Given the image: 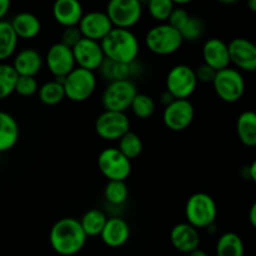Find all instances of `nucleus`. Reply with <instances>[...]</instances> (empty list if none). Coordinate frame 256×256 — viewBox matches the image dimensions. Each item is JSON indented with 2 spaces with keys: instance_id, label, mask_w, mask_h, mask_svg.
I'll list each match as a JSON object with an SVG mask.
<instances>
[{
  "instance_id": "obj_39",
  "label": "nucleus",
  "mask_w": 256,
  "mask_h": 256,
  "mask_svg": "<svg viewBox=\"0 0 256 256\" xmlns=\"http://www.w3.org/2000/svg\"><path fill=\"white\" fill-rule=\"evenodd\" d=\"M215 72H216V70H214L212 66L204 64V62L195 69L198 82H205V84H212V80H214Z\"/></svg>"
},
{
  "instance_id": "obj_14",
  "label": "nucleus",
  "mask_w": 256,
  "mask_h": 256,
  "mask_svg": "<svg viewBox=\"0 0 256 256\" xmlns=\"http://www.w3.org/2000/svg\"><path fill=\"white\" fill-rule=\"evenodd\" d=\"M74 55L75 65L82 69L96 72L105 59L100 42L82 38L72 48Z\"/></svg>"
},
{
  "instance_id": "obj_33",
  "label": "nucleus",
  "mask_w": 256,
  "mask_h": 256,
  "mask_svg": "<svg viewBox=\"0 0 256 256\" xmlns=\"http://www.w3.org/2000/svg\"><path fill=\"white\" fill-rule=\"evenodd\" d=\"M129 109L132 110V112L138 119L145 120L154 115L155 110H156V104H155L154 99L152 96L138 92L134 99H132Z\"/></svg>"
},
{
  "instance_id": "obj_7",
  "label": "nucleus",
  "mask_w": 256,
  "mask_h": 256,
  "mask_svg": "<svg viewBox=\"0 0 256 256\" xmlns=\"http://www.w3.org/2000/svg\"><path fill=\"white\" fill-rule=\"evenodd\" d=\"M136 94V85L132 79L112 80V82H109L102 92V106L105 110L126 112Z\"/></svg>"
},
{
  "instance_id": "obj_24",
  "label": "nucleus",
  "mask_w": 256,
  "mask_h": 256,
  "mask_svg": "<svg viewBox=\"0 0 256 256\" xmlns=\"http://www.w3.org/2000/svg\"><path fill=\"white\" fill-rule=\"evenodd\" d=\"M236 132L242 145L254 148L256 145V114L252 110L242 112L236 122Z\"/></svg>"
},
{
  "instance_id": "obj_6",
  "label": "nucleus",
  "mask_w": 256,
  "mask_h": 256,
  "mask_svg": "<svg viewBox=\"0 0 256 256\" xmlns=\"http://www.w3.org/2000/svg\"><path fill=\"white\" fill-rule=\"evenodd\" d=\"M212 84L218 98L229 104L239 102L245 92V79L242 72L235 68L218 70Z\"/></svg>"
},
{
  "instance_id": "obj_25",
  "label": "nucleus",
  "mask_w": 256,
  "mask_h": 256,
  "mask_svg": "<svg viewBox=\"0 0 256 256\" xmlns=\"http://www.w3.org/2000/svg\"><path fill=\"white\" fill-rule=\"evenodd\" d=\"M19 38L8 20H0V62H6L16 52Z\"/></svg>"
},
{
  "instance_id": "obj_2",
  "label": "nucleus",
  "mask_w": 256,
  "mask_h": 256,
  "mask_svg": "<svg viewBox=\"0 0 256 256\" xmlns=\"http://www.w3.org/2000/svg\"><path fill=\"white\" fill-rule=\"evenodd\" d=\"M105 58L124 64H132L138 60L140 42L132 29L112 28L109 34L100 40Z\"/></svg>"
},
{
  "instance_id": "obj_11",
  "label": "nucleus",
  "mask_w": 256,
  "mask_h": 256,
  "mask_svg": "<svg viewBox=\"0 0 256 256\" xmlns=\"http://www.w3.org/2000/svg\"><path fill=\"white\" fill-rule=\"evenodd\" d=\"M130 130V119L126 112L104 110L95 122V132L105 142H118Z\"/></svg>"
},
{
  "instance_id": "obj_20",
  "label": "nucleus",
  "mask_w": 256,
  "mask_h": 256,
  "mask_svg": "<svg viewBox=\"0 0 256 256\" xmlns=\"http://www.w3.org/2000/svg\"><path fill=\"white\" fill-rule=\"evenodd\" d=\"M52 12L58 24L68 28L79 24L84 10L80 0H55Z\"/></svg>"
},
{
  "instance_id": "obj_1",
  "label": "nucleus",
  "mask_w": 256,
  "mask_h": 256,
  "mask_svg": "<svg viewBox=\"0 0 256 256\" xmlns=\"http://www.w3.org/2000/svg\"><path fill=\"white\" fill-rule=\"evenodd\" d=\"M85 235L79 220L74 218H62L52 226L49 242L52 249L60 256L79 254L86 244Z\"/></svg>"
},
{
  "instance_id": "obj_48",
  "label": "nucleus",
  "mask_w": 256,
  "mask_h": 256,
  "mask_svg": "<svg viewBox=\"0 0 256 256\" xmlns=\"http://www.w3.org/2000/svg\"><path fill=\"white\" fill-rule=\"evenodd\" d=\"M140 2H142V4H146L148 2H149V0H139Z\"/></svg>"
},
{
  "instance_id": "obj_35",
  "label": "nucleus",
  "mask_w": 256,
  "mask_h": 256,
  "mask_svg": "<svg viewBox=\"0 0 256 256\" xmlns=\"http://www.w3.org/2000/svg\"><path fill=\"white\" fill-rule=\"evenodd\" d=\"M204 22L196 16H192L188 19L184 26L179 30L184 42H196L204 35Z\"/></svg>"
},
{
  "instance_id": "obj_47",
  "label": "nucleus",
  "mask_w": 256,
  "mask_h": 256,
  "mask_svg": "<svg viewBox=\"0 0 256 256\" xmlns=\"http://www.w3.org/2000/svg\"><path fill=\"white\" fill-rule=\"evenodd\" d=\"M219 2H222V4L224 5H232V4H235L236 2H239V0H218Z\"/></svg>"
},
{
  "instance_id": "obj_18",
  "label": "nucleus",
  "mask_w": 256,
  "mask_h": 256,
  "mask_svg": "<svg viewBox=\"0 0 256 256\" xmlns=\"http://www.w3.org/2000/svg\"><path fill=\"white\" fill-rule=\"evenodd\" d=\"M170 242L179 252L189 254L200 245L199 230L189 222L176 224L170 232Z\"/></svg>"
},
{
  "instance_id": "obj_12",
  "label": "nucleus",
  "mask_w": 256,
  "mask_h": 256,
  "mask_svg": "<svg viewBox=\"0 0 256 256\" xmlns=\"http://www.w3.org/2000/svg\"><path fill=\"white\" fill-rule=\"evenodd\" d=\"M195 118L194 105L189 99H174L164 106L162 122L172 132H184Z\"/></svg>"
},
{
  "instance_id": "obj_9",
  "label": "nucleus",
  "mask_w": 256,
  "mask_h": 256,
  "mask_svg": "<svg viewBox=\"0 0 256 256\" xmlns=\"http://www.w3.org/2000/svg\"><path fill=\"white\" fill-rule=\"evenodd\" d=\"M98 168L108 180H125L132 172V160L128 159L118 148L110 146L98 156Z\"/></svg>"
},
{
  "instance_id": "obj_15",
  "label": "nucleus",
  "mask_w": 256,
  "mask_h": 256,
  "mask_svg": "<svg viewBox=\"0 0 256 256\" xmlns=\"http://www.w3.org/2000/svg\"><path fill=\"white\" fill-rule=\"evenodd\" d=\"M230 64L240 72H252L256 70V46L245 38H235L228 44Z\"/></svg>"
},
{
  "instance_id": "obj_29",
  "label": "nucleus",
  "mask_w": 256,
  "mask_h": 256,
  "mask_svg": "<svg viewBox=\"0 0 256 256\" xmlns=\"http://www.w3.org/2000/svg\"><path fill=\"white\" fill-rule=\"evenodd\" d=\"M129 196V189H128L125 182L122 180H108L104 189V198L108 205L112 208H122L126 202Z\"/></svg>"
},
{
  "instance_id": "obj_34",
  "label": "nucleus",
  "mask_w": 256,
  "mask_h": 256,
  "mask_svg": "<svg viewBox=\"0 0 256 256\" xmlns=\"http://www.w3.org/2000/svg\"><path fill=\"white\" fill-rule=\"evenodd\" d=\"M149 15L158 22H166L170 12L175 8L172 0H149L146 2Z\"/></svg>"
},
{
  "instance_id": "obj_17",
  "label": "nucleus",
  "mask_w": 256,
  "mask_h": 256,
  "mask_svg": "<svg viewBox=\"0 0 256 256\" xmlns=\"http://www.w3.org/2000/svg\"><path fill=\"white\" fill-rule=\"evenodd\" d=\"M99 236L106 246L118 249V248L124 246L129 240L130 226L126 220L115 215V216L108 218Z\"/></svg>"
},
{
  "instance_id": "obj_30",
  "label": "nucleus",
  "mask_w": 256,
  "mask_h": 256,
  "mask_svg": "<svg viewBox=\"0 0 256 256\" xmlns=\"http://www.w3.org/2000/svg\"><path fill=\"white\" fill-rule=\"evenodd\" d=\"M36 94L39 96L40 102L44 105H49V106L58 105L65 99L62 82L56 79L44 82L42 86L39 85V89H38Z\"/></svg>"
},
{
  "instance_id": "obj_43",
  "label": "nucleus",
  "mask_w": 256,
  "mask_h": 256,
  "mask_svg": "<svg viewBox=\"0 0 256 256\" xmlns=\"http://www.w3.org/2000/svg\"><path fill=\"white\" fill-rule=\"evenodd\" d=\"M172 100H174V98L172 96V94H170V92H164L162 94V96H160V102H162V104L164 105H168L169 104V102H172Z\"/></svg>"
},
{
  "instance_id": "obj_3",
  "label": "nucleus",
  "mask_w": 256,
  "mask_h": 256,
  "mask_svg": "<svg viewBox=\"0 0 256 256\" xmlns=\"http://www.w3.org/2000/svg\"><path fill=\"white\" fill-rule=\"evenodd\" d=\"M182 34L168 22H159L148 30L145 35V45L148 50L159 56L172 55L182 48Z\"/></svg>"
},
{
  "instance_id": "obj_44",
  "label": "nucleus",
  "mask_w": 256,
  "mask_h": 256,
  "mask_svg": "<svg viewBox=\"0 0 256 256\" xmlns=\"http://www.w3.org/2000/svg\"><path fill=\"white\" fill-rule=\"evenodd\" d=\"M188 255H189V256H209V255H208L206 252L199 249V248H198V249H195V250H192V252H189Z\"/></svg>"
},
{
  "instance_id": "obj_8",
  "label": "nucleus",
  "mask_w": 256,
  "mask_h": 256,
  "mask_svg": "<svg viewBox=\"0 0 256 256\" xmlns=\"http://www.w3.org/2000/svg\"><path fill=\"white\" fill-rule=\"evenodd\" d=\"M198 82L195 69L186 64H178L166 75V92L174 99H189L196 90Z\"/></svg>"
},
{
  "instance_id": "obj_4",
  "label": "nucleus",
  "mask_w": 256,
  "mask_h": 256,
  "mask_svg": "<svg viewBox=\"0 0 256 256\" xmlns=\"http://www.w3.org/2000/svg\"><path fill=\"white\" fill-rule=\"evenodd\" d=\"M185 216L186 222L198 230L206 229L216 220V202L206 192H195L188 199L185 205Z\"/></svg>"
},
{
  "instance_id": "obj_31",
  "label": "nucleus",
  "mask_w": 256,
  "mask_h": 256,
  "mask_svg": "<svg viewBox=\"0 0 256 256\" xmlns=\"http://www.w3.org/2000/svg\"><path fill=\"white\" fill-rule=\"evenodd\" d=\"M118 149L125 155L129 160H134L139 158L142 152V142L140 136L132 130L125 132L119 140H118Z\"/></svg>"
},
{
  "instance_id": "obj_36",
  "label": "nucleus",
  "mask_w": 256,
  "mask_h": 256,
  "mask_svg": "<svg viewBox=\"0 0 256 256\" xmlns=\"http://www.w3.org/2000/svg\"><path fill=\"white\" fill-rule=\"evenodd\" d=\"M38 89H39V82H38L36 78L30 76V75H19L16 79V84H15L14 92H16L20 96L29 98L36 94Z\"/></svg>"
},
{
  "instance_id": "obj_10",
  "label": "nucleus",
  "mask_w": 256,
  "mask_h": 256,
  "mask_svg": "<svg viewBox=\"0 0 256 256\" xmlns=\"http://www.w3.org/2000/svg\"><path fill=\"white\" fill-rule=\"evenodd\" d=\"M106 15L115 28L132 29L142 16V4L139 0H109Z\"/></svg>"
},
{
  "instance_id": "obj_42",
  "label": "nucleus",
  "mask_w": 256,
  "mask_h": 256,
  "mask_svg": "<svg viewBox=\"0 0 256 256\" xmlns=\"http://www.w3.org/2000/svg\"><path fill=\"white\" fill-rule=\"evenodd\" d=\"M249 222L252 228L256 226V204H252L249 212Z\"/></svg>"
},
{
  "instance_id": "obj_13",
  "label": "nucleus",
  "mask_w": 256,
  "mask_h": 256,
  "mask_svg": "<svg viewBox=\"0 0 256 256\" xmlns=\"http://www.w3.org/2000/svg\"><path fill=\"white\" fill-rule=\"evenodd\" d=\"M45 62H46V68L50 74L62 82L64 76H66L76 66L72 48L66 46L60 42H55L48 49Z\"/></svg>"
},
{
  "instance_id": "obj_19",
  "label": "nucleus",
  "mask_w": 256,
  "mask_h": 256,
  "mask_svg": "<svg viewBox=\"0 0 256 256\" xmlns=\"http://www.w3.org/2000/svg\"><path fill=\"white\" fill-rule=\"evenodd\" d=\"M204 64L212 66L214 70H222L230 66L228 44L219 38H210L202 45V50Z\"/></svg>"
},
{
  "instance_id": "obj_22",
  "label": "nucleus",
  "mask_w": 256,
  "mask_h": 256,
  "mask_svg": "<svg viewBox=\"0 0 256 256\" xmlns=\"http://www.w3.org/2000/svg\"><path fill=\"white\" fill-rule=\"evenodd\" d=\"M15 34L19 39L32 40L42 32V22L35 14L29 12H22L15 15L10 22Z\"/></svg>"
},
{
  "instance_id": "obj_27",
  "label": "nucleus",
  "mask_w": 256,
  "mask_h": 256,
  "mask_svg": "<svg viewBox=\"0 0 256 256\" xmlns=\"http://www.w3.org/2000/svg\"><path fill=\"white\" fill-rule=\"evenodd\" d=\"M244 242L235 232H225L218 239L216 256H244Z\"/></svg>"
},
{
  "instance_id": "obj_38",
  "label": "nucleus",
  "mask_w": 256,
  "mask_h": 256,
  "mask_svg": "<svg viewBox=\"0 0 256 256\" xmlns=\"http://www.w3.org/2000/svg\"><path fill=\"white\" fill-rule=\"evenodd\" d=\"M82 32H80L78 25H75V26H68V28H64V30H62L60 42L65 44L66 46L72 48L80 39H82Z\"/></svg>"
},
{
  "instance_id": "obj_46",
  "label": "nucleus",
  "mask_w": 256,
  "mask_h": 256,
  "mask_svg": "<svg viewBox=\"0 0 256 256\" xmlns=\"http://www.w3.org/2000/svg\"><path fill=\"white\" fill-rule=\"evenodd\" d=\"M246 4H248V8H249L252 12H256V0H248Z\"/></svg>"
},
{
  "instance_id": "obj_26",
  "label": "nucleus",
  "mask_w": 256,
  "mask_h": 256,
  "mask_svg": "<svg viewBox=\"0 0 256 256\" xmlns=\"http://www.w3.org/2000/svg\"><path fill=\"white\" fill-rule=\"evenodd\" d=\"M99 72L104 79L112 82V80L130 79L135 74V68L134 62L124 64V62H118L105 58L102 64L100 65Z\"/></svg>"
},
{
  "instance_id": "obj_5",
  "label": "nucleus",
  "mask_w": 256,
  "mask_h": 256,
  "mask_svg": "<svg viewBox=\"0 0 256 256\" xmlns=\"http://www.w3.org/2000/svg\"><path fill=\"white\" fill-rule=\"evenodd\" d=\"M96 85L98 80L95 72L79 66H75L62 79L65 98L74 102H82L90 99L96 90Z\"/></svg>"
},
{
  "instance_id": "obj_23",
  "label": "nucleus",
  "mask_w": 256,
  "mask_h": 256,
  "mask_svg": "<svg viewBox=\"0 0 256 256\" xmlns=\"http://www.w3.org/2000/svg\"><path fill=\"white\" fill-rule=\"evenodd\" d=\"M19 124L12 114L0 110V152H9L19 140Z\"/></svg>"
},
{
  "instance_id": "obj_41",
  "label": "nucleus",
  "mask_w": 256,
  "mask_h": 256,
  "mask_svg": "<svg viewBox=\"0 0 256 256\" xmlns=\"http://www.w3.org/2000/svg\"><path fill=\"white\" fill-rule=\"evenodd\" d=\"M248 170V178H249L252 182H256V162H252L249 166H246Z\"/></svg>"
},
{
  "instance_id": "obj_32",
  "label": "nucleus",
  "mask_w": 256,
  "mask_h": 256,
  "mask_svg": "<svg viewBox=\"0 0 256 256\" xmlns=\"http://www.w3.org/2000/svg\"><path fill=\"white\" fill-rule=\"evenodd\" d=\"M18 76L19 75L12 64L0 62V102L8 99L14 92Z\"/></svg>"
},
{
  "instance_id": "obj_37",
  "label": "nucleus",
  "mask_w": 256,
  "mask_h": 256,
  "mask_svg": "<svg viewBox=\"0 0 256 256\" xmlns=\"http://www.w3.org/2000/svg\"><path fill=\"white\" fill-rule=\"evenodd\" d=\"M190 18V14L182 6H176L172 9V12H170L169 18H168V24H170L172 26H174L175 29L180 30L185 25V22H188V19Z\"/></svg>"
},
{
  "instance_id": "obj_16",
  "label": "nucleus",
  "mask_w": 256,
  "mask_h": 256,
  "mask_svg": "<svg viewBox=\"0 0 256 256\" xmlns=\"http://www.w3.org/2000/svg\"><path fill=\"white\" fill-rule=\"evenodd\" d=\"M78 28L82 38L100 42L102 38L109 34L114 25L112 24L105 12H89L86 14H82Z\"/></svg>"
},
{
  "instance_id": "obj_28",
  "label": "nucleus",
  "mask_w": 256,
  "mask_h": 256,
  "mask_svg": "<svg viewBox=\"0 0 256 256\" xmlns=\"http://www.w3.org/2000/svg\"><path fill=\"white\" fill-rule=\"evenodd\" d=\"M106 220L108 216L102 210L92 209L88 210V212L82 215V218L79 220V222L88 238H95L100 235Z\"/></svg>"
},
{
  "instance_id": "obj_21",
  "label": "nucleus",
  "mask_w": 256,
  "mask_h": 256,
  "mask_svg": "<svg viewBox=\"0 0 256 256\" xmlns=\"http://www.w3.org/2000/svg\"><path fill=\"white\" fill-rule=\"evenodd\" d=\"M12 68L18 75H30L36 76L42 69L44 59L38 50L32 48H25L15 52L12 56Z\"/></svg>"
},
{
  "instance_id": "obj_45",
  "label": "nucleus",
  "mask_w": 256,
  "mask_h": 256,
  "mask_svg": "<svg viewBox=\"0 0 256 256\" xmlns=\"http://www.w3.org/2000/svg\"><path fill=\"white\" fill-rule=\"evenodd\" d=\"M194 2V0H172V2H174L176 6H184V5L190 4V2Z\"/></svg>"
},
{
  "instance_id": "obj_40",
  "label": "nucleus",
  "mask_w": 256,
  "mask_h": 256,
  "mask_svg": "<svg viewBox=\"0 0 256 256\" xmlns=\"http://www.w3.org/2000/svg\"><path fill=\"white\" fill-rule=\"evenodd\" d=\"M12 6V0H0V20L5 19Z\"/></svg>"
}]
</instances>
